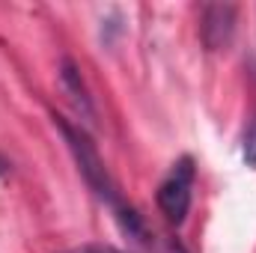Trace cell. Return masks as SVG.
Listing matches in <instances>:
<instances>
[{
    "label": "cell",
    "mask_w": 256,
    "mask_h": 253,
    "mask_svg": "<svg viewBox=\"0 0 256 253\" xmlns=\"http://www.w3.org/2000/svg\"><path fill=\"white\" fill-rule=\"evenodd\" d=\"M57 126H60L66 143H68V149H72V155H74V161H78L80 176L86 179L90 188L96 190V194L114 208V214H116L122 232H126L128 238H146V226H143V220L134 214V208H128L126 202H122L116 182L110 179V173H108V167H104V161H102L96 143L86 137V131L78 128V126H68L66 120H57Z\"/></svg>",
    "instance_id": "6da1fadb"
},
{
    "label": "cell",
    "mask_w": 256,
    "mask_h": 253,
    "mask_svg": "<svg viewBox=\"0 0 256 253\" xmlns=\"http://www.w3.org/2000/svg\"><path fill=\"white\" fill-rule=\"evenodd\" d=\"M68 253H120V250L104 248V244H84V248H74V250H68Z\"/></svg>",
    "instance_id": "8992f818"
},
{
    "label": "cell",
    "mask_w": 256,
    "mask_h": 253,
    "mask_svg": "<svg viewBox=\"0 0 256 253\" xmlns=\"http://www.w3.org/2000/svg\"><path fill=\"white\" fill-rule=\"evenodd\" d=\"M63 84H66V90L72 92V102H74V108H78L84 116H92V108H90L86 90H84V84H80V74H78V68H74L72 63L63 66Z\"/></svg>",
    "instance_id": "277c9868"
},
{
    "label": "cell",
    "mask_w": 256,
    "mask_h": 253,
    "mask_svg": "<svg viewBox=\"0 0 256 253\" xmlns=\"http://www.w3.org/2000/svg\"><path fill=\"white\" fill-rule=\"evenodd\" d=\"M244 161L250 167H256V116H254V122L248 126V134H244Z\"/></svg>",
    "instance_id": "5b68a950"
},
{
    "label": "cell",
    "mask_w": 256,
    "mask_h": 253,
    "mask_svg": "<svg viewBox=\"0 0 256 253\" xmlns=\"http://www.w3.org/2000/svg\"><path fill=\"white\" fill-rule=\"evenodd\" d=\"M194 179H196V167H194L191 155H182L170 173L164 176V182L158 185V208L170 224H182L188 208H191L194 196Z\"/></svg>",
    "instance_id": "7a4b0ae2"
},
{
    "label": "cell",
    "mask_w": 256,
    "mask_h": 253,
    "mask_svg": "<svg viewBox=\"0 0 256 253\" xmlns=\"http://www.w3.org/2000/svg\"><path fill=\"white\" fill-rule=\"evenodd\" d=\"M232 30H236V6H230V3H214V6H206V9H202L200 36H202V45H206L208 51L226 48L230 39H232Z\"/></svg>",
    "instance_id": "3957f363"
},
{
    "label": "cell",
    "mask_w": 256,
    "mask_h": 253,
    "mask_svg": "<svg viewBox=\"0 0 256 253\" xmlns=\"http://www.w3.org/2000/svg\"><path fill=\"white\" fill-rule=\"evenodd\" d=\"M0 173H3V164H0Z\"/></svg>",
    "instance_id": "52a82bcc"
}]
</instances>
